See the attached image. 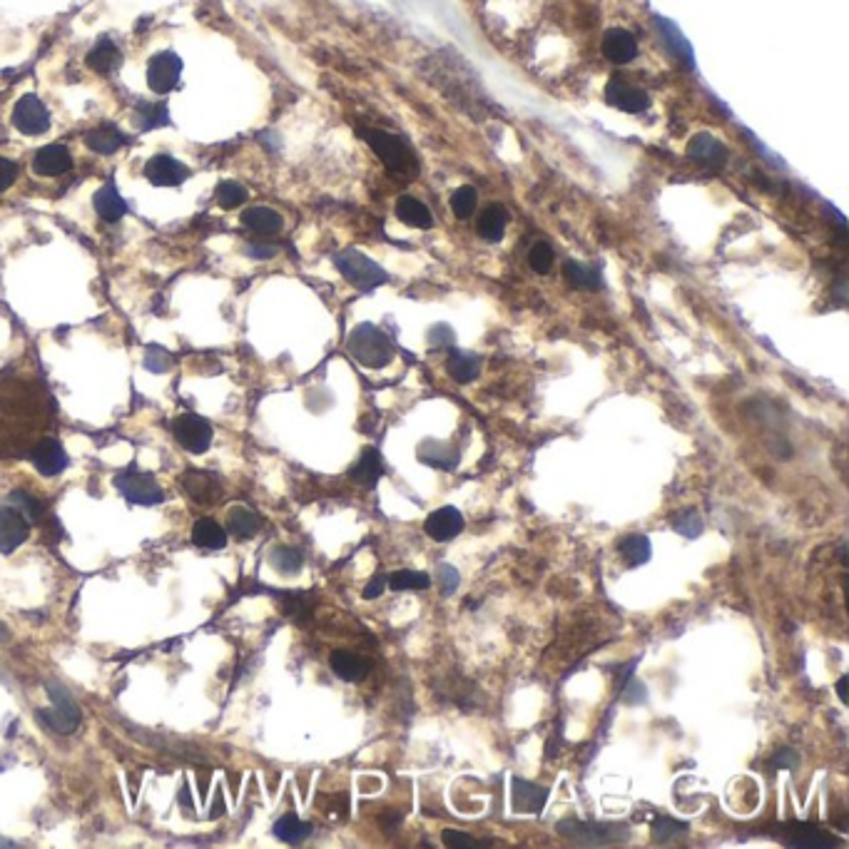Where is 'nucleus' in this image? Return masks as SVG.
Returning <instances> with one entry per match:
<instances>
[{
    "label": "nucleus",
    "instance_id": "21",
    "mask_svg": "<svg viewBox=\"0 0 849 849\" xmlns=\"http://www.w3.org/2000/svg\"><path fill=\"white\" fill-rule=\"evenodd\" d=\"M653 20H655V28H658L660 38H663V43H665V48H668V51H670L672 55L685 65V67H693V65H695L693 48H690V43L685 40L683 33L678 30V26L670 23V20H665V18H660V15H655Z\"/></svg>",
    "mask_w": 849,
    "mask_h": 849
},
{
    "label": "nucleus",
    "instance_id": "2",
    "mask_svg": "<svg viewBox=\"0 0 849 849\" xmlns=\"http://www.w3.org/2000/svg\"><path fill=\"white\" fill-rule=\"evenodd\" d=\"M349 354L354 356L361 367L367 369H381L386 367L393 359V344L392 339L374 324H359L354 331L349 334V342H346Z\"/></svg>",
    "mask_w": 849,
    "mask_h": 849
},
{
    "label": "nucleus",
    "instance_id": "24",
    "mask_svg": "<svg viewBox=\"0 0 849 849\" xmlns=\"http://www.w3.org/2000/svg\"><path fill=\"white\" fill-rule=\"evenodd\" d=\"M381 473H384V461H381L379 451H377V448H364L361 456L356 458L354 466L349 469V479H352L356 486L371 488V486H377Z\"/></svg>",
    "mask_w": 849,
    "mask_h": 849
},
{
    "label": "nucleus",
    "instance_id": "30",
    "mask_svg": "<svg viewBox=\"0 0 849 849\" xmlns=\"http://www.w3.org/2000/svg\"><path fill=\"white\" fill-rule=\"evenodd\" d=\"M312 829H314L312 822L299 820L297 814H284L274 822V837L284 845H302L305 839L312 837Z\"/></svg>",
    "mask_w": 849,
    "mask_h": 849
},
{
    "label": "nucleus",
    "instance_id": "56",
    "mask_svg": "<svg viewBox=\"0 0 849 849\" xmlns=\"http://www.w3.org/2000/svg\"><path fill=\"white\" fill-rule=\"evenodd\" d=\"M0 640H8V628L3 623H0Z\"/></svg>",
    "mask_w": 849,
    "mask_h": 849
},
{
    "label": "nucleus",
    "instance_id": "49",
    "mask_svg": "<svg viewBox=\"0 0 849 849\" xmlns=\"http://www.w3.org/2000/svg\"><path fill=\"white\" fill-rule=\"evenodd\" d=\"M456 342V334L451 331L448 324H436L429 331V344H432L433 349H441V346H454Z\"/></svg>",
    "mask_w": 849,
    "mask_h": 849
},
{
    "label": "nucleus",
    "instance_id": "52",
    "mask_svg": "<svg viewBox=\"0 0 849 849\" xmlns=\"http://www.w3.org/2000/svg\"><path fill=\"white\" fill-rule=\"evenodd\" d=\"M384 591H386V578H384V575H374L371 583L364 588V600H374V598H379Z\"/></svg>",
    "mask_w": 849,
    "mask_h": 849
},
{
    "label": "nucleus",
    "instance_id": "51",
    "mask_svg": "<svg viewBox=\"0 0 849 849\" xmlns=\"http://www.w3.org/2000/svg\"><path fill=\"white\" fill-rule=\"evenodd\" d=\"M799 765V755L795 750H780V752H774L773 758V767L774 770H797Z\"/></svg>",
    "mask_w": 849,
    "mask_h": 849
},
{
    "label": "nucleus",
    "instance_id": "4",
    "mask_svg": "<svg viewBox=\"0 0 849 849\" xmlns=\"http://www.w3.org/2000/svg\"><path fill=\"white\" fill-rule=\"evenodd\" d=\"M364 139L369 142V147L377 153L384 167L393 172V175H418V163H417V155L409 150V145H406L404 139H399L396 135H389V132H381V130H364L361 132Z\"/></svg>",
    "mask_w": 849,
    "mask_h": 849
},
{
    "label": "nucleus",
    "instance_id": "29",
    "mask_svg": "<svg viewBox=\"0 0 849 849\" xmlns=\"http://www.w3.org/2000/svg\"><path fill=\"white\" fill-rule=\"evenodd\" d=\"M396 217H399L404 225H411V227L418 229H426L433 225L429 207L421 202V200H417V197H411V194L399 197V202H396Z\"/></svg>",
    "mask_w": 849,
    "mask_h": 849
},
{
    "label": "nucleus",
    "instance_id": "27",
    "mask_svg": "<svg viewBox=\"0 0 849 849\" xmlns=\"http://www.w3.org/2000/svg\"><path fill=\"white\" fill-rule=\"evenodd\" d=\"M787 845L799 849L839 847V842H837L835 837L827 835L822 829H817V827H810V824H795L789 837H787Z\"/></svg>",
    "mask_w": 849,
    "mask_h": 849
},
{
    "label": "nucleus",
    "instance_id": "57",
    "mask_svg": "<svg viewBox=\"0 0 849 849\" xmlns=\"http://www.w3.org/2000/svg\"><path fill=\"white\" fill-rule=\"evenodd\" d=\"M0 847H18V845L11 842V839H0Z\"/></svg>",
    "mask_w": 849,
    "mask_h": 849
},
{
    "label": "nucleus",
    "instance_id": "10",
    "mask_svg": "<svg viewBox=\"0 0 849 849\" xmlns=\"http://www.w3.org/2000/svg\"><path fill=\"white\" fill-rule=\"evenodd\" d=\"M30 538V520L13 506L0 504V553H13Z\"/></svg>",
    "mask_w": 849,
    "mask_h": 849
},
{
    "label": "nucleus",
    "instance_id": "47",
    "mask_svg": "<svg viewBox=\"0 0 849 849\" xmlns=\"http://www.w3.org/2000/svg\"><path fill=\"white\" fill-rule=\"evenodd\" d=\"M436 583L441 588V596H451V593H456L458 583H461V575H458L454 566L441 563V566L436 568Z\"/></svg>",
    "mask_w": 849,
    "mask_h": 849
},
{
    "label": "nucleus",
    "instance_id": "12",
    "mask_svg": "<svg viewBox=\"0 0 849 849\" xmlns=\"http://www.w3.org/2000/svg\"><path fill=\"white\" fill-rule=\"evenodd\" d=\"M145 178L150 179L155 187H179L190 178V170L172 155H155L145 165Z\"/></svg>",
    "mask_w": 849,
    "mask_h": 849
},
{
    "label": "nucleus",
    "instance_id": "39",
    "mask_svg": "<svg viewBox=\"0 0 849 849\" xmlns=\"http://www.w3.org/2000/svg\"><path fill=\"white\" fill-rule=\"evenodd\" d=\"M8 504H13L30 523H40L43 516H45V504L33 494L23 491V488H15L13 494L8 496Z\"/></svg>",
    "mask_w": 849,
    "mask_h": 849
},
{
    "label": "nucleus",
    "instance_id": "18",
    "mask_svg": "<svg viewBox=\"0 0 849 849\" xmlns=\"http://www.w3.org/2000/svg\"><path fill=\"white\" fill-rule=\"evenodd\" d=\"M600 51H603V55L608 58L610 63L625 65L635 60V55H638V40H635L628 30H623V28H610L608 33L603 36Z\"/></svg>",
    "mask_w": 849,
    "mask_h": 849
},
{
    "label": "nucleus",
    "instance_id": "53",
    "mask_svg": "<svg viewBox=\"0 0 849 849\" xmlns=\"http://www.w3.org/2000/svg\"><path fill=\"white\" fill-rule=\"evenodd\" d=\"M625 700L628 702H633V705H640V702H646V687L640 683H635L633 678H631V685H628V690H625Z\"/></svg>",
    "mask_w": 849,
    "mask_h": 849
},
{
    "label": "nucleus",
    "instance_id": "3",
    "mask_svg": "<svg viewBox=\"0 0 849 849\" xmlns=\"http://www.w3.org/2000/svg\"><path fill=\"white\" fill-rule=\"evenodd\" d=\"M45 690L52 700L51 710H36V718L40 723L48 725L52 733L58 735H73L80 723H83V712L75 705V700L70 695V690L58 680H48Z\"/></svg>",
    "mask_w": 849,
    "mask_h": 849
},
{
    "label": "nucleus",
    "instance_id": "34",
    "mask_svg": "<svg viewBox=\"0 0 849 849\" xmlns=\"http://www.w3.org/2000/svg\"><path fill=\"white\" fill-rule=\"evenodd\" d=\"M506 210H504L501 204H491V207H486L481 212L476 229H479V234H481L483 240L498 242L504 237V232H506Z\"/></svg>",
    "mask_w": 849,
    "mask_h": 849
},
{
    "label": "nucleus",
    "instance_id": "17",
    "mask_svg": "<svg viewBox=\"0 0 849 849\" xmlns=\"http://www.w3.org/2000/svg\"><path fill=\"white\" fill-rule=\"evenodd\" d=\"M687 157L705 167H723L727 163V150L710 132H697L687 142Z\"/></svg>",
    "mask_w": 849,
    "mask_h": 849
},
{
    "label": "nucleus",
    "instance_id": "9",
    "mask_svg": "<svg viewBox=\"0 0 849 849\" xmlns=\"http://www.w3.org/2000/svg\"><path fill=\"white\" fill-rule=\"evenodd\" d=\"M179 73H182V60L175 52H157L147 63V85L157 95H167L178 88Z\"/></svg>",
    "mask_w": 849,
    "mask_h": 849
},
{
    "label": "nucleus",
    "instance_id": "25",
    "mask_svg": "<svg viewBox=\"0 0 849 849\" xmlns=\"http://www.w3.org/2000/svg\"><path fill=\"white\" fill-rule=\"evenodd\" d=\"M90 70H95L98 75H113L115 70L123 65V52L110 38H102L85 58Z\"/></svg>",
    "mask_w": 849,
    "mask_h": 849
},
{
    "label": "nucleus",
    "instance_id": "36",
    "mask_svg": "<svg viewBox=\"0 0 849 849\" xmlns=\"http://www.w3.org/2000/svg\"><path fill=\"white\" fill-rule=\"evenodd\" d=\"M269 563H272V568L282 575H297V573L305 568V556L292 548V545H277V548H272V553H269Z\"/></svg>",
    "mask_w": 849,
    "mask_h": 849
},
{
    "label": "nucleus",
    "instance_id": "19",
    "mask_svg": "<svg viewBox=\"0 0 849 849\" xmlns=\"http://www.w3.org/2000/svg\"><path fill=\"white\" fill-rule=\"evenodd\" d=\"M417 456L424 466H432V469H439V471H456L458 466L456 448L448 444H441V441H433V439L424 441V444H418Z\"/></svg>",
    "mask_w": 849,
    "mask_h": 849
},
{
    "label": "nucleus",
    "instance_id": "8",
    "mask_svg": "<svg viewBox=\"0 0 849 849\" xmlns=\"http://www.w3.org/2000/svg\"><path fill=\"white\" fill-rule=\"evenodd\" d=\"M13 125L23 135H43L51 130V110L38 95H23L13 107Z\"/></svg>",
    "mask_w": 849,
    "mask_h": 849
},
{
    "label": "nucleus",
    "instance_id": "33",
    "mask_svg": "<svg viewBox=\"0 0 849 849\" xmlns=\"http://www.w3.org/2000/svg\"><path fill=\"white\" fill-rule=\"evenodd\" d=\"M448 374H451V379L458 381V384H469L479 377V371H481V359L476 354H469V352H451L448 356Z\"/></svg>",
    "mask_w": 849,
    "mask_h": 849
},
{
    "label": "nucleus",
    "instance_id": "40",
    "mask_svg": "<svg viewBox=\"0 0 849 849\" xmlns=\"http://www.w3.org/2000/svg\"><path fill=\"white\" fill-rule=\"evenodd\" d=\"M135 123L139 130H155V127L170 125V113L165 105H155V102H142L135 115Z\"/></svg>",
    "mask_w": 849,
    "mask_h": 849
},
{
    "label": "nucleus",
    "instance_id": "11",
    "mask_svg": "<svg viewBox=\"0 0 849 849\" xmlns=\"http://www.w3.org/2000/svg\"><path fill=\"white\" fill-rule=\"evenodd\" d=\"M30 461H33L36 471L43 473V476H58V473H63V471L70 466L67 451H65L63 444H60L58 439H52V436H45V439H40L38 444L33 446Z\"/></svg>",
    "mask_w": 849,
    "mask_h": 849
},
{
    "label": "nucleus",
    "instance_id": "20",
    "mask_svg": "<svg viewBox=\"0 0 849 849\" xmlns=\"http://www.w3.org/2000/svg\"><path fill=\"white\" fill-rule=\"evenodd\" d=\"M242 225L259 237H274L284 227V219L269 207H250L242 212Z\"/></svg>",
    "mask_w": 849,
    "mask_h": 849
},
{
    "label": "nucleus",
    "instance_id": "50",
    "mask_svg": "<svg viewBox=\"0 0 849 849\" xmlns=\"http://www.w3.org/2000/svg\"><path fill=\"white\" fill-rule=\"evenodd\" d=\"M18 165H15L13 160H8V157H0V192L11 190L15 185V179H18Z\"/></svg>",
    "mask_w": 849,
    "mask_h": 849
},
{
    "label": "nucleus",
    "instance_id": "41",
    "mask_svg": "<svg viewBox=\"0 0 849 849\" xmlns=\"http://www.w3.org/2000/svg\"><path fill=\"white\" fill-rule=\"evenodd\" d=\"M217 202L222 204L225 210H234V207H240V204L247 202V187L240 185V182H232V179H225V182H219L215 190Z\"/></svg>",
    "mask_w": 849,
    "mask_h": 849
},
{
    "label": "nucleus",
    "instance_id": "32",
    "mask_svg": "<svg viewBox=\"0 0 849 849\" xmlns=\"http://www.w3.org/2000/svg\"><path fill=\"white\" fill-rule=\"evenodd\" d=\"M227 531L234 536V538H240V541H247V538H252L259 531V519H257V513L250 511L247 506H232L227 511Z\"/></svg>",
    "mask_w": 849,
    "mask_h": 849
},
{
    "label": "nucleus",
    "instance_id": "6",
    "mask_svg": "<svg viewBox=\"0 0 849 849\" xmlns=\"http://www.w3.org/2000/svg\"><path fill=\"white\" fill-rule=\"evenodd\" d=\"M115 488L125 496L130 504H138V506H157L165 501V488L155 481L150 473L135 469L115 476Z\"/></svg>",
    "mask_w": 849,
    "mask_h": 849
},
{
    "label": "nucleus",
    "instance_id": "23",
    "mask_svg": "<svg viewBox=\"0 0 849 849\" xmlns=\"http://www.w3.org/2000/svg\"><path fill=\"white\" fill-rule=\"evenodd\" d=\"M511 785H513V810L531 812V814H538L544 810L545 797H548L545 787L528 782V780H520V777H513Z\"/></svg>",
    "mask_w": 849,
    "mask_h": 849
},
{
    "label": "nucleus",
    "instance_id": "46",
    "mask_svg": "<svg viewBox=\"0 0 849 849\" xmlns=\"http://www.w3.org/2000/svg\"><path fill=\"white\" fill-rule=\"evenodd\" d=\"M441 839H444L446 847H456V849H483V847H488L486 842H479L476 837L469 835V832H461V829H444V832H441Z\"/></svg>",
    "mask_w": 849,
    "mask_h": 849
},
{
    "label": "nucleus",
    "instance_id": "54",
    "mask_svg": "<svg viewBox=\"0 0 849 849\" xmlns=\"http://www.w3.org/2000/svg\"><path fill=\"white\" fill-rule=\"evenodd\" d=\"M247 252L252 254V257H257V259H269V257H274V254H277V250H274V247H259V244H250V247H247Z\"/></svg>",
    "mask_w": 849,
    "mask_h": 849
},
{
    "label": "nucleus",
    "instance_id": "37",
    "mask_svg": "<svg viewBox=\"0 0 849 849\" xmlns=\"http://www.w3.org/2000/svg\"><path fill=\"white\" fill-rule=\"evenodd\" d=\"M563 277H566V282H568L571 287H578V290H600V284H603L598 269H591V266L581 265V262H573V259H568V262L563 265Z\"/></svg>",
    "mask_w": 849,
    "mask_h": 849
},
{
    "label": "nucleus",
    "instance_id": "1",
    "mask_svg": "<svg viewBox=\"0 0 849 849\" xmlns=\"http://www.w3.org/2000/svg\"><path fill=\"white\" fill-rule=\"evenodd\" d=\"M556 832L571 845L581 847H608V845H625L631 839V829L625 824H600L583 822V820H560L556 824Z\"/></svg>",
    "mask_w": 849,
    "mask_h": 849
},
{
    "label": "nucleus",
    "instance_id": "15",
    "mask_svg": "<svg viewBox=\"0 0 849 849\" xmlns=\"http://www.w3.org/2000/svg\"><path fill=\"white\" fill-rule=\"evenodd\" d=\"M179 483L194 504L212 506V504H217V498H222V481L210 471H187V473H182Z\"/></svg>",
    "mask_w": 849,
    "mask_h": 849
},
{
    "label": "nucleus",
    "instance_id": "45",
    "mask_svg": "<svg viewBox=\"0 0 849 849\" xmlns=\"http://www.w3.org/2000/svg\"><path fill=\"white\" fill-rule=\"evenodd\" d=\"M672 528L685 538H697L702 533V520L697 516V511H683L672 519Z\"/></svg>",
    "mask_w": 849,
    "mask_h": 849
},
{
    "label": "nucleus",
    "instance_id": "26",
    "mask_svg": "<svg viewBox=\"0 0 849 849\" xmlns=\"http://www.w3.org/2000/svg\"><path fill=\"white\" fill-rule=\"evenodd\" d=\"M329 665L334 675L346 680V683H359L369 672L367 660L361 658V655H356V653H349V650H334L329 658Z\"/></svg>",
    "mask_w": 849,
    "mask_h": 849
},
{
    "label": "nucleus",
    "instance_id": "16",
    "mask_svg": "<svg viewBox=\"0 0 849 849\" xmlns=\"http://www.w3.org/2000/svg\"><path fill=\"white\" fill-rule=\"evenodd\" d=\"M461 531H464V516L454 506L436 508L433 513H429V519L424 520V533L436 544H446L456 538Z\"/></svg>",
    "mask_w": 849,
    "mask_h": 849
},
{
    "label": "nucleus",
    "instance_id": "42",
    "mask_svg": "<svg viewBox=\"0 0 849 849\" xmlns=\"http://www.w3.org/2000/svg\"><path fill=\"white\" fill-rule=\"evenodd\" d=\"M476 202H479V194L473 187H458L454 194H451V210H454V215L458 219H469L473 212H476Z\"/></svg>",
    "mask_w": 849,
    "mask_h": 849
},
{
    "label": "nucleus",
    "instance_id": "28",
    "mask_svg": "<svg viewBox=\"0 0 849 849\" xmlns=\"http://www.w3.org/2000/svg\"><path fill=\"white\" fill-rule=\"evenodd\" d=\"M92 204H95V212L105 222H120L127 215V202L117 194L113 185H102L100 190L95 192Z\"/></svg>",
    "mask_w": 849,
    "mask_h": 849
},
{
    "label": "nucleus",
    "instance_id": "31",
    "mask_svg": "<svg viewBox=\"0 0 849 849\" xmlns=\"http://www.w3.org/2000/svg\"><path fill=\"white\" fill-rule=\"evenodd\" d=\"M192 541L210 551H222L227 545V531L212 519H200L192 526Z\"/></svg>",
    "mask_w": 849,
    "mask_h": 849
},
{
    "label": "nucleus",
    "instance_id": "38",
    "mask_svg": "<svg viewBox=\"0 0 849 849\" xmlns=\"http://www.w3.org/2000/svg\"><path fill=\"white\" fill-rule=\"evenodd\" d=\"M432 585V578L421 571H396L392 575H386V588L392 591H426Z\"/></svg>",
    "mask_w": 849,
    "mask_h": 849
},
{
    "label": "nucleus",
    "instance_id": "55",
    "mask_svg": "<svg viewBox=\"0 0 849 849\" xmlns=\"http://www.w3.org/2000/svg\"><path fill=\"white\" fill-rule=\"evenodd\" d=\"M847 675H842V678H839V683H837V695H839V700H842V702H847Z\"/></svg>",
    "mask_w": 849,
    "mask_h": 849
},
{
    "label": "nucleus",
    "instance_id": "35",
    "mask_svg": "<svg viewBox=\"0 0 849 849\" xmlns=\"http://www.w3.org/2000/svg\"><path fill=\"white\" fill-rule=\"evenodd\" d=\"M618 551H621V556L625 558V563H628L631 568L643 566V563H647L650 556H653L650 541H647L646 536H640V533H631V536H625L621 544H618Z\"/></svg>",
    "mask_w": 849,
    "mask_h": 849
},
{
    "label": "nucleus",
    "instance_id": "22",
    "mask_svg": "<svg viewBox=\"0 0 849 849\" xmlns=\"http://www.w3.org/2000/svg\"><path fill=\"white\" fill-rule=\"evenodd\" d=\"M125 142H127V135L120 130V127H115L113 123H105V125L92 127L88 135H85V145H88L92 153H98V155L117 153L120 147H125Z\"/></svg>",
    "mask_w": 849,
    "mask_h": 849
},
{
    "label": "nucleus",
    "instance_id": "14",
    "mask_svg": "<svg viewBox=\"0 0 849 849\" xmlns=\"http://www.w3.org/2000/svg\"><path fill=\"white\" fill-rule=\"evenodd\" d=\"M73 170V155L63 142H51L40 147L33 157V172L40 178H60Z\"/></svg>",
    "mask_w": 849,
    "mask_h": 849
},
{
    "label": "nucleus",
    "instance_id": "44",
    "mask_svg": "<svg viewBox=\"0 0 849 849\" xmlns=\"http://www.w3.org/2000/svg\"><path fill=\"white\" fill-rule=\"evenodd\" d=\"M685 832H687V824L685 822H678V820H670V817H655L653 820V837L660 845L672 842L675 837L685 835Z\"/></svg>",
    "mask_w": 849,
    "mask_h": 849
},
{
    "label": "nucleus",
    "instance_id": "7",
    "mask_svg": "<svg viewBox=\"0 0 849 849\" xmlns=\"http://www.w3.org/2000/svg\"><path fill=\"white\" fill-rule=\"evenodd\" d=\"M172 433L178 439V444L190 451V454H204L210 451L215 432H212V424L207 418L197 417V414H182L172 421Z\"/></svg>",
    "mask_w": 849,
    "mask_h": 849
},
{
    "label": "nucleus",
    "instance_id": "13",
    "mask_svg": "<svg viewBox=\"0 0 849 849\" xmlns=\"http://www.w3.org/2000/svg\"><path fill=\"white\" fill-rule=\"evenodd\" d=\"M606 100L613 107H618L623 113H631L638 115L647 110V105H650V98H647L646 90L635 88L631 83H625L623 77H610L608 85H606Z\"/></svg>",
    "mask_w": 849,
    "mask_h": 849
},
{
    "label": "nucleus",
    "instance_id": "43",
    "mask_svg": "<svg viewBox=\"0 0 849 849\" xmlns=\"http://www.w3.org/2000/svg\"><path fill=\"white\" fill-rule=\"evenodd\" d=\"M553 262H556V252H553V247H551V244H545V242L533 244L531 252H528V265H531L533 272H538V274H548V272L553 269Z\"/></svg>",
    "mask_w": 849,
    "mask_h": 849
},
{
    "label": "nucleus",
    "instance_id": "48",
    "mask_svg": "<svg viewBox=\"0 0 849 849\" xmlns=\"http://www.w3.org/2000/svg\"><path fill=\"white\" fill-rule=\"evenodd\" d=\"M145 367L155 371V374L170 371L172 369V356L167 354L165 349H160V346H150L147 354H145Z\"/></svg>",
    "mask_w": 849,
    "mask_h": 849
},
{
    "label": "nucleus",
    "instance_id": "5",
    "mask_svg": "<svg viewBox=\"0 0 849 849\" xmlns=\"http://www.w3.org/2000/svg\"><path fill=\"white\" fill-rule=\"evenodd\" d=\"M334 265L342 272V277L361 292H371L389 279V274L374 259H369L367 254L356 250H344L342 254H337Z\"/></svg>",
    "mask_w": 849,
    "mask_h": 849
}]
</instances>
